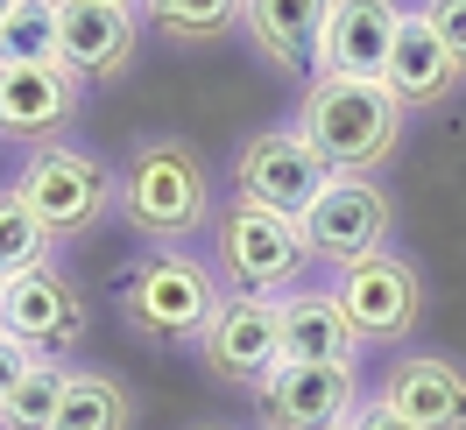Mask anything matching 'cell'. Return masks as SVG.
Segmentation results:
<instances>
[{
  "label": "cell",
  "mask_w": 466,
  "mask_h": 430,
  "mask_svg": "<svg viewBox=\"0 0 466 430\" xmlns=\"http://www.w3.org/2000/svg\"><path fill=\"white\" fill-rule=\"evenodd\" d=\"M297 135L325 155V170H375L381 155L403 135V106L389 99L381 78H311L304 92V114H297Z\"/></svg>",
  "instance_id": "6da1fadb"
},
{
  "label": "cell",
  "mask_w": 466,
  "mask_h": 430,
  "mask_svg": "<svg viewBox=\"0 0 466 430\" xmlns=\"http://www.w3.org/2000/svg\"><path fill=\"white\" fill-rule=\"evenodd\" d=\"M120 212H127V226L148 233V240H184V233L205 226V212H212L205 163L184 142H142L135 163H127V176H120Z\"/></svg>",
  "instance_id": "7a4b0ae2"
},
{
  "label": "cell",
  "mask_w": 466,
  "mask_h": 430,
  "mask_svg": "<svg viewBox=\"0 0 466 430\" xmlns=\"http://www.w3.org/2000/svg\"><path fill=\"white\" fill-rule=\"evenodd\" d=\"M212 311H219V283L191 255H148L120 275V317L148 339H198Z\"/></svg>",
  "instance_id": "3957f363"
},
{
  "label": "cell",
  "mask_w": 466,
  "mask_h": 430,
  "mask_svg": "<svg viewBox=\"0 0 466 430\" xmlns=\"http://www.w3.org/2000/svg\"><path fill=\"white\" fill-rule=\"evenodd\" d=\"M15 198H22V212H29L35 226L50 233V240H71V233L99 226V212L114 205V176L92 163L86 148H35L29 163H22V176H15Z\"/></svg>",
  "instance_id": "277c9868"
},
{
  "label": "cell",
  "mask_w": 466,
  "mask_h": 430,
  "mask_svg": "<svg viewBox=\"0 0 466 430\" xmlns=\"http://www.w3.org/2000/svg\"><path fill=\"white\" fill-rule=\"evenodd\" d=\"M332 170H325V155L297 127H268L255 142L240 148V163H233V191L240 205H255V212H283V219H304L311 198H319Z\"/></svg>",
  "instance_id": "5b68a950"
},
{
  "label": "cell",
  "mask_w": 466,
  "mask_h": 430,
  "mask_svg": "<svg viewBox=\"0 0 466 430\" xmlns=\"http://www.w3.org/2000/svg\"><path fill=\"white\" fill-rule=\"evenodd\" d=\"M297 233H304V255L311 261L353 268V261L381 255V240H389V198L368 176H332L311 198V212L297 219Z\"/></svg>",
  "instance_id": "8992f818"
},
{
  "label": "cell",
  "mask_w": 466,
  "mask_h": 430,
  "mask_svg": "<svg viewBox=\"0 0 466 430\" xmlns=\"http://www.w3.org/2000/svg\"><path fill=\"white\" fill-rule=\"evenodd\" d=\"M332 304L347 311L353 339H403L410 325H417V311H424V283H417V268H410L403 255L381 247V255L339 268Z\"/></svg>",
  "instance_id": "52a82bcc"
},
{
  "label": "cell",
  "mask_w": 466,
  "mask_h": 430,
  "mask_svg": "<svg viewBox=\"0 0 466 430\" xmlns=\"http://www.w3.org/2000/svg\"><path fill=\"white\" fill-rule=\"evenodd\" d=\"M219 261H227V275L240 283V296H268V289L297 283V268H304V233L297 219L283 212H255V205H233L227 226H219Z\"/></svg>",
  "instance_id": "ba28073f"
},
{
  "label": "cell",
  "mask_w": 466,
  "mask_h": 430,
  "mask_svg": "<svg viewBox=\"0 0 466 430\" xmlns=\"http://www.w3.org/2000/svg\"><path fill=\"white\" fill-rule=\"evenodd\" d=\"M205 367L233 381V388H262L268 374L283 367V345H276V304L268 296H219V311L205 317L198 332Z\"/></svg>",
  "instance_id": "9c48e42d"
},
{
  "label": "cell",
  "mask_w": 466,
  "mask_h": 430,
  "mask_svg": "<svg viewBox=\"0 0 466 430\" xmlns=\"http://www.w3.org/2000/svg\"><path fill=\"white\" fill-rule=\"evenodd\" d=\"M396 29H403V7L396 0H332L319 29V78H381V64L396 50Z\"/></svg>",
  "instance_id": "30bf717a"
},
{
  "label": "cell",
  "mask_w": 466,
  "mask_h": 430,
  "mask_svg": "<svg viewBox=\"0 0 466 430\" xmlns=\"http://www.w3.org/2000/svg\"><path fill=\"white\" fill-rule=\"evenodd\" d=\"M262 402V430H347L360 395H353V367H276L255 388Z\"/></svg>",
  "instance_id": "8fae6325"
},
{
  "label": "cell",
  "mask_w": 466,
  "mask_h": 430,
  "mask_svg": "<svg viewBox=\"0 0 466 430\" xmlns=\"http://www.w3.org/2000/svg\"><path fill=\"white\" fill-rule=\"evenodd\" d=\"M78 332H86V304H78V289L64 283L50 261L29 268V275H7V289H0V339L50 353V345H71Z\"/></svg>",
  "instance_id": "7c38bea8"
},
{
  "label": "cell",
  "mask_w": 466,
  "mask_h": 430,
  "mask_svg": "<svg viewBox=\"0 0 466 430\" xmlns=\"http://www.w3.org/2000/svg\"><path fill=\"white\" fill-rule=\"evenodd\" d=\"M57 64L71 78H120L135 64L127 0H57Z\"/></svg>",
  "instance_id": "4fadbf2b"
},
{
  "label": "cell",
  "mask_w": 466,
  "mask_h": 430,
  "mask_svg": "<svg viewBox=\"0 0 466 430\" xmlns=\"http://www.w3.org/2000/svg\"><path fill=\"white\" fill-rule=\"evenodd\" d=\"M381 402L417 430H466V374L452 360H396L389 367V388Z\"/></svg>",
  "instance_id": "5bb4252c"
},
{
  "label": "cell",
  "mask_w": 466,
  "mask_h": 430,
  "mask_svg": "<svg viewBox=\"0 0 466 430\" xmlns=\"http://www.w3.org/2000/svg\"><path fill=\"white\" fill-rule=\"evenodd\" d=\"M78 106V78L64 64H0V127L7 135H57Z\"/></svg>",
  "instance_id": "9a60e30c"
},
{
  "label": "cell",
  "mask_w": 466,
  "mask_h": 430,
  "mask_svg": "<svg viewBox=\"0 0 466 430\" xmlns=\"http://www.w3.org/2000/svg\"><path fill=\"white\" fill-rule=\"evenodd\" d=\"M276 345L283 367H353V325L332 296H283L276 304Z\"/></svg>",
  "instance_id": "2e32d148"
},
{
  "label": "cell",
  "mask_w": 466,
  "mask_h": 430,
  "mask_svg": "<svg viewBox=\"0 0 466 430\" xmlns=\"http://www.w3.org/2000/svg\"><path fill=\"white\" fill-rule=\"evenodd\" d=\"M452 78H460V64H452V50L431 35V22H424V15H403L396 50H389V64H381L389 99H396V106H438V99L452 92Z\"/></svg>",
  "instance_id": "e0dca14e"
},
{
  "label": "cell",
  "mask_w": 466,
  "mask_h": 430,
  "mask_svg": "<svg viewBox=\"0 0 466 430\" xmlns=\"http://www.w3.org/2000/svg\"><path fill=\"white\" fill-rule=\"evenodd\" d=\"M325 7L332 0H240V22H248V35L268 64H304L319 50Z\"/></svg>",
  "instance_id": "ac0fdd59"
},
{
  "label": "cell",
  "mask_w": 466,
  "mask_h": 430,
  "mask_svg": "<svg viewBox=\"0 0 466 430\" xmlns=\"http://www.w3.org/2000/svg\"><path fill=\"white\" fill-rule=\"evenodd\" d=\"M127 424V395L106 374H64V402H57V430H120Z\"/></svg>",
  "instance_id": "d6986e66"
},
{
  "label": "cell",
  "mask_w": 466,
  "mask_h": 430,
  "mask_svg": "<svg viewBox=\"0 0 466 430\" xmlns=\"http://www.w3.org/2000/svg\"><path fill=\"white\" fill-rule=\"evenodd\" d=\"M0 64H57V0H15L7 7Z\"/></svg>",
  "instance_id": "ffe728a7"
},
{
  "label": "cell",
  "mask_w": 466,
  "mask_h": 430,
  "mask_svg": "<svg viewBox=\"0 0 466 430\" xmlns=\"http://www.w3.org/2000/svg\"><path fill=\"white\" fill-rule=\"evenodd\" d=\"M57 402H64V367L57 360H35L15 395L0 402V430H57Z\"/></svg>",
  "instance_id": "44dd1931"
},
{
  "label": "cell",
  "mask_w": 466,
  "mask_h": 430,
  "mask_svg": "<svg viewBox=\"0 0 466 430\" xmlns=\"http://www.w3.org/2000/svg\"><path fill=\"white\" fill-rule=\"evenodd\" d=\"M148 22L177 43H212V35H227L240 22V0H142Z\"/></svg>",
  "instance_id": "7402d4cb"
},
{
  "label": "cell",
  "mask_w": 466,
  "mask_h": 430,
  "mask_svg": "<svg viewBox=\"0 0 466 430\" xmlns=\"http://www.w3.org/2000/svg\"><path fill=\"white\" fill-rule=\"evenodd\" d=\"M50 261V233L35 226L15 191H0V275H29Z\"/></svg>",
  "instance_id": "603a6c76"
},
{
  "label": "cell",
  "mask_w": 466,
  "mask_h": 430,
  "mask_svg": "<svg viewBox=\"0 0 466 430\" xmlns=\"http://www.w3.org/2000/svg\"><path fill=\"white\" fill-rule=\"evenodd\" d=\"M424 22H431V35L452 50V64L466 71V0H424Z\"/></svg>",
  "instance_id": "cb8c5ba5"
},
{
  "label": "cell",
  "mask_w": 466,
  "mask_h": 430,
  "mask_svg": "<svg viewBox=\"0 0 466 430\" xmlns=\"http://www.w3.org/2000/svg\"><path fill=\"white\" fill-rule=\"evenodd\" d=\"M35 360H43V353H29V345H15V339H0V402L15 395V381H22Z\"/></svg>",
  "instance_id": "d4e9b609"
},
{
  "label": "cell",
  "mask_w": 466,
  "mask_h": 430,
  "mask_svg": "<svg viewBox=\"0 0 466 430\" xmlns=\"http://www.w3.org/2000/svg\"><path fill=\"white\" fill-rule=\"evenodd\" d=\"M347 430H417V424H403L389 402H368V409H353V424Z\"/></svg>",
  "instance_id": "484cf974"
},
{
  "label": "cell",
  "mask_w": 466,
  "mask_h": 430,
  "mask_svg": "<svg viewBox=\"0 0 466 430\" xmlns=\"http://www.w3.org/2000/svg\"><path fill=\"white\" fill-rule=\"evenodd\" d=\"M7 7H15V0H0V22H7Z\"/></svg>",
  "instance_id": "4316f807"
},
{
  "label": "cell",
  "mask_w": 466,
  "mask_h": 430,
  "mask_svg": "<svg viewBox=\"0 0 466 430\" xmlns=\"http://www.w3.org/2000/svg\"><path fill=\"white\" fill-rule=\"evenodd\" d=\"M198 430H219V424H198Z\"/></svg>",
  "instance_id": "83f0119b"
},
{
  "label": "cell",
  "mask_w": 466,
  "mask_h": 430,
  "mask_svg": "<svg viewBox=\"0 0 466 430\" xmlns=\"http://www.w3.org/2000/svg\"><path fill=\"white\" fill-rule=\"evenodd\" d=\"M0 289H7V275H0Z\"/></svg>",
  "instance_id": "f1b7e54d"
}]
</instances>
